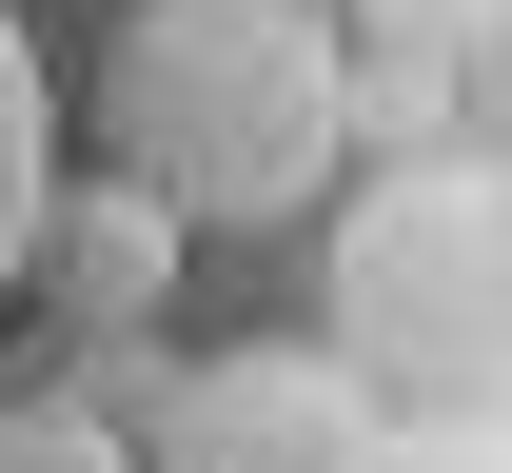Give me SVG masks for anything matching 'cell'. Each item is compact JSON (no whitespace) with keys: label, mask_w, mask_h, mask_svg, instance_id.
<instances>
[{"label":"cell","mask_w":512,"mask_h":473,"mask_svg":"<svg viewBox=\"0 0 512 473\" xmlns=\"http://www.w3.org/2000/svg\"><path fill=\"white\" fill-rule=\"evenodd\" d=\"M355 138V79H335L316 0H138L119 60H99V178L178 217V237H256L296 217Z\"/></svg>","instance_id":"cell-1"},{"label":"cell","mask_w":512,"mask_h":473,"mask_svg":"<svg viewBox=\"0 0 512 473\" xmlns=\"http://www.w3.org/2000/svg\"><path fill=\"white\" fill-rule=\"evenodd\" d=\"M335 375L355 395H414V414H512V178L473 138L394 158L375 198L335 217Z\"/></svg>","instance_id":"cell-2"},{"label":"cell","mask_w":512,"mask_h":473,"mask_svg":"<svg viewBox=\"0 0 512 473\" xmlns=\"http://www.w3.org/2000/svg\"><path fill=\"white\" fill-rule=\"evenodd\" d=\"M355 454H375V395L335 355H197L138 414V473H355Z\"/></svg>","instance_id":"cell-3"},{"label":"cell","mask_w":512,"mask_h":473,"mask_svg":"<svg viewBox=\"0 0 512 473\" xmlns=\"http://www.w3.org/2000/svg\"><path fill=\"white\" fill-rule=\"evenodd\" d=\"M316 20H335V79H355V138H394V158H434L473 119V79L512 60V0H316Z\"/></svg>","instance_id":"cell-4"},{"label":"cell","mask_w":512,"mask_h":473,"mask_svg":"<svg viewBox=\"0 0 512 473\" xmlns=\"http://www.w3.org/2000/svg\"><path fill=\"white\" fill-rule=\"evenodd\" d=\"M20 296H40L79 355H119L138 316L178 296V217L138 198V178H60V198H40V257H20Z\"/></svg>","instance_id":"cell-5"},{"label":"cell","mask_w":512,"mask_h":473,"mask_svg":"<svg viewBox=\"0 0 512 473\" xmlns=\"http://www.w3.org/2000/svg\"><path fill=\"white\" fill-rule=\"evenodd\" d=\"M40 198H60V79L0 0V316H20V257H40Z\"/></svg>","instance_id":"cell-6"},{"label":"cell","mask_w":512,"mask_h":473,"mask_svg":"<svg viewBox=\"0 0 512 473\" xmlns=\"http://www.w3.org/2000/svg\"><path fill=\"white\" fill-rule=\"evenodd\" d=\"M0 473H138V434L99 375H40V395H0Z\"/></svg>","instance_id":"cell-7"},{"label":"cell","mask_w":512,"mask_h":473,"mask_svg":"<svg viewBox=\"0 0 512 473\" xmlns=\"http://www.w3.org/2000/svg\"><path fill=\"white\" fill-rule=\"evenodd\" d=\"M355 473H512V414H375Z\"/></svg>","instance_id":"cell-8"},{"label":"cell","mask_w":512,"mask_h":473,"mask_svg":"<svg viewBox=\"0 0 512 473\" xmlns=\"http://www.w3.org/2000/svg\"><path fill=\"white\" fill-rule=\"evenodd\" d=\"M493 178H512V158H493Z\"/></svg>","instance_id":"cell-9"}]
</instances>
